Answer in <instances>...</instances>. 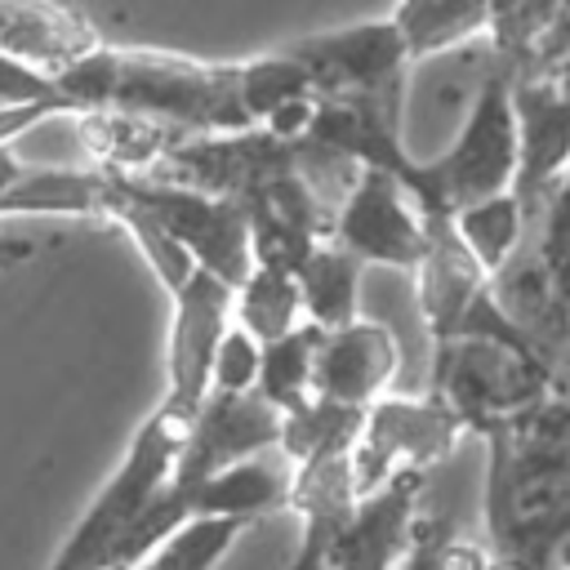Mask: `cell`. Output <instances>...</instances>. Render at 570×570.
Returning a JSON list of instances; mask_svg holds the SVG:
<instances>
[{
    "mask_svg": "<svg viewBox=\"0 0 570 570\" xmlns=\"http://www.w3.org/2000/svg\"><path fill=\"white\" fill-rule=\"evenodd\" d=\"M481 441L490 570H570V387Z\"/></svg>",
    "mask_w": 570,
    "mask_h": 570,
    "instance_id": "1",
    "label": "cell"
},
{
    "mask_svg": "<svg viewBox=\"0 0 570 570\" xmlns=\"http://www.w3.org/2000/svg\"><path fill=\"white\" fill-rule=\"evenodd\" d=\"M53 85L76 116L125 111L183 138L254 129L240 107V62H205L169 49H120L102 40L89 58L53 76Z\"/></svg>",
    "mask_w": 570,
    "mask_h": 570,
    "instance_id": "2",
    "label": "cell"
},
{
    "mask_svg": "<svg viewBox=\"0 0 570 570\" xmlns=\"http://www.w3.org/2000/svg\"><path fill=\"white\" fill-rule=\"evenodd\" d=\"M191 419L196 414H183V410L160 401L134 428L116 472L89 499V508L80 512V521L62 539L58 557L49 561V570H116V557H120L125 539L138 530L147 508L165 494V485H169V476L178 468L183 441L191 432Z\"/></svg>",
    "mask_w": 570,
    "mask_h": 570,
    "instance_id": "3",
    "label": "cell"
},
{
    "mask_svg": "<svg viewBox=\"0 0 570 570\" xmlns=\"http://www.w3.org/2000/svg\"><path fill=\"white\" fill-rule=\"evenodd\" d=\"M521 174V129L512 107V76L494 62L468 107V120L450 138V147L423 160V209L459 214L476 200L517 191Z\"/></svg>",
    "mask_w": 570,
    "mask_h": 570,
    "instance_id": "4",
    "label": "cell"
},
{
    "mask_svg": "<svg viewBox=\"0 0 570 570\" xmlns=\"http://www.w3.org/2000/svg\"><path fill=\"white\" fill-rule=\"evenodd\" d=\"M423 218H428V254L414 267V303H419L423 330L432 334V347L485 338V343H503V347L539 356L534 343L508 321L494 294V281L472 258V249L459 240L454 218L441 209H423Z\"/></svg>",
    "mask_w": 570,
    "mask_h": 570,
    "instance_id": "5",
    "label": "cell"
},
{
    "mask_svg": "<svg viewBox=\"0 0 570 570\" xmlns=\"http://www.w3.org/2000/svg\"><path fill=\"white\" fill-rule=\"evenodd\" d=\"M557 387H566V383L548 361L517 352V347H503V343L463 338V343L436 347L428 392L436 401H445V410L468 432L481 436L485 428L525 414L530 405H539Z\"/></svg>",
    "mask_w": 570,
    "mask_h": 570,
    "instance_id": "6",
    "label": "cell"
},
{
    "mask_svg": "<svg viewBox=\"0 0 570 570\" xmlns=\"http://www.w3.org/2000/svg\"><path fill=\"white\" fill-rule=\"evenodd\" d=\"M463 436H468V428L432 392H423V396L387 392L383 401H374L365 410L361 436L352 445L356 499L374 494L379 485H387L396 476H428V468L445 463Z\"/></svg>",
    "mask_w": 570,
    "mask_h": 570,
    "instance_id": "7",
    "label": "cell"
},
{
    "mask_svg": "<svg viewBox=\"0 0 570 570\" xmlns=\"http://www.w3.org/2000/svg\"><path fill=\"white\" fill-rule=\"evenodd\" d=\"M129 200H138L187 254L200 272L227 281L232 289L254 272L249 214L236 200L169 183V178H120Z\"/></svg>",
    "mask_w": 570,
    "mask_h": 570,
    "instance_id": "8",
    "label": "cell"
},
{
    "mask_svg": "<svg viewBox=\"0 0 570 570\" xmlns=\"http://www.w3.org/2000/svg\"><path fill=\"white\" fill-rule=\"evenodd\" d=\"M316 80L321 98H405L410 58L392 18H370L285 45Z\"/></svg>",
    "mask_w": 570,
    "mask_h": 570,
    "instance_id": "9",
    "label": "cell"
},
{
    "mask_svg": "<svg viewBox=\"0 0 570 570\" xmlns=\"http://www.w3.org/2000/svg\"><path fill=\"white\" fill-rule=\"evenodd\" d=\"M330 240L343 245L356 263H379L414 276V267L428 254V218L405 183L365 169L334 209Z\"/></svg>",
    "mask_w": 570,
    "mask_h": 570,
    "instance_id": "10",
    "label": "cell"
},
{
    "mask_svg": "<svg viewBox=\"0 0 570 570\" xmlns=\"http://www.w3.org/2000/svg\"><path fill=\"white\" fill-rule=\"evenodd\" d=\"M236 289L196 267V276L169 298V343H165V405L196 414L209 396L214 352L232 325Z\"/></svg>",
    "mask_w": 570,
    "mask_h": 570,
    "instance_id": "11",
    "label": "cell"
},
{
    "mask_svg": "<svg viewBox=\"0 0 570 570\" xmlns=\"http://www.w3.org/2000/svg\"><path fill=\"white\" fill-rule=\"evenodd\" d=\"M401 370V338L379 321H352L343 330H330L316 352V396L370 410L387 396V383Z\"/></svg>",
    "mask_w": 570,
    "mask_h": 570,
    "instance_id": "12",
    "label": "cell"
},
{
    "mask_svg": "<svg viewBox=\"0 0 570 570\" xmlns=\"http://www.w3.org/2000/svg\"><path fill=\"white\" fill-rule=\"evenodd\" d=\"M423 476H396L365 494L330 557V570H401L423 517Z\"/></svg>",
    "mask_w": 570,
    "mask_h": 570,
    "instance_id": "13",
    "label": "cell"
},
{
    "mask_svg": "<svg viewBox=\"0 0 570 570\" xmlns=\"http://www.w3.org/2000/svg\"><path fill=\"white\" fill-rule=\"evenodd\" d=\"M356 503L361 499L352 485V454L294 468L289 512L298 517V548L285 570H330V557H334Z\"/></svg>",
    "mask_w": 570,
    "mask_h": 570,
    "instance_id": "14",
    "label": "cell"
},
{
    "mask_svg": "<svg viewBox=\"0 0 570 570\" xmlns=\"http://www.w3.org/2000/svg\"><path fill=\"white\" fill-rule=\"evenodd\" d=\"M102 45L94 22L67 4H0V53L40 71L62 76Z\"/></svg>",
    "mask_w": 570,
    "mask_h": 570,
    "instance_id": "15",
    "label": "cell"
},
{
    "mask_svg": "<svg viewBox=\"0 0 570 570\" xmlns=\"http://www.w3.org/2000/svg\"><path fill=\"white\" fill-rule=\"evenodd\" d=\"M289 494H294V468L281 450H272V454L232 463L218 476H209L205 485H196L183 499V521L187 517H232V521L254 525L258 517L289 508Z\"/></svg>",
    "mask_w": 570,
    "mask_h": 570,
    "instance_id": "16",
    "label": "cell"
},
{
    "mask_svg": "<svg viewBox=\"0 0 570 570\" xmlns=\"http://www.w3.org/2000/svg\"><path fill=\"white\" fill-rule=\"evenodd\" d=\"M76 138L89 151V169L107 174V178H151L165 156L183 142V134L142 120V116H125V111H85L76 116Z\"/></svg>",
    "mask_w": 570,
    "mask_h": 570,
    "instance_id": "17",
    "label": "cell"
},
{
    "mask_svg": "<svg viewBox=\"0 0 570 570\" xmlns=\"http://www.w3.org/2000/svg\"><path fill=\"white\" fill-rule=\"evenodd\" d=\"M392 27L405 45V58L410 67L423 62V58H436V53H450L468 40H490V18H494V4H472V0H410V4H396L392 13Z\"/></svg>",
    "mask_w": 570,
    "mask_h": 570,
    "instance_id": "18",
    "label": "cell"
},
{
    "mask_svg": "<svg viewBox=\"0 0 570 570\" xmlns=\"http://www.w3.org/2000/svg\"><path fill=\"white\" fill-rule=\"evenodd\" d=\"M361 272H365V263H356L334 240H325L321 249H312L307 263L294 272L298 294H303L307 325H316V330L330 334V330H343V325L361 321L356 316V307H361Z\"/></svg>",
    "mask_w": 570,
    "mask_h": 570,
    "instance_id": "19",
    "label": "cell"
},
{
    "mask_svg": "<svg viewBox=\"0 0 570 570\" xmlns=\"http://www.w3.org/2000/svg\"><path fill=\"white\" fill-rule=\"evenodd\" d=\"M450 218H454L459 240L472 249V258L485 267L490 281H499L512 267V258L525 249V236H530V209L517 191L476 200V205H468Z\"/></svg>",
    "mask_w": 570,
    "mask_h": 570,
    "instance_id": "20",
    "label": "cell"
},
{
    "mask_svg": "<svg viewBox=\"0 0 570 570\" xmlns=\"http://www.w3.org/2000/svg\"><path fill=\"white\" fill-rule=\"evenodd\" d=\"M361 423H365V410H347V405L312 396L303 410L285 414L281 454L289 459V468H307L321 459H347L361 436Z\"/></svg>",
    "mask_w": 570,
    "mask_h": 570,
    "instance_id": "21",
    "label": "cell"
},
{
    "mask_svg": "<svg viewBox=\"0 0 570 570\" xmlns=\"http://www.w3.org/2000/svg\"><path fill=\"white\" fill-rule=\"evenodd\" d=\"M232 321L245 325L258 343H276L285 334H294L298 325H307L303 316V294L294 272L281 267H254L232 298Z\"/></svg>",
    "mask_w": 570,
    "mask_h": 570,
    "instance_id": "22",
    "label": "cell"
},
{
    "mask_svg": "<svg viewBox=\"0 0 570 570\" xmlns=\"http://www.w3.org/2000/svg\"><path fill=\"white\" fill-rule=\"evenodd\" d=\"M316 80L312 71L289 53V49H272L258 58H240V107L249 116V125H267L272 116H281L285 107L298 102H316Z\"/></svg>",
    "mask_w": 570,
    "mask_h": 570,
    "instance_id": "23",
    "label": "cell"
},
{
    "mask_svg": "<svg viewBox=\"0 0 570 570\" xmlns=\"http://www.w3.org/2000/svg\"><path fill=\"white\" fill-rule=\"evenodd\" d=\"M325 330L298 325L294 334L263 343V374H258V396L276 405L281 414L303 410L316 396V352H321Z\"/></svg>",
    "mask_w": 570,
    "mask_h": 570,
    "instance_id": "24",
    "label": "cell"
},
{
    "mask_svg": "<svg viewBox=\"0 0 570 570\" xmlns=\"http://www.w3.org/2000/svg\"><path fill=\"white\" fill-rule=\"evenodd\" d=\"M107 218L111 223H120L125 232H129V240L138 245V254H142V263L151 267V276L160 281V289L174 298L191 276H196V263H191V254L138 205V200H129V191H125V183L120 178H111V205H107Z\"/></svg>",
    "mask_w": 570,
    "mask_h": 570,
    "instance_id": "25",
    "label": "cell"
},
{
    "mask_svg": "<svg viewBox=\"0 0 570 570\" xmlns=\"http://www.w3.org/2000/svg\"><path fill=\"white\" fill-rule=\"evenodd\" d=\"M245 530L249 521H232V517H187L174 534H165L147 552L138 570H218Z\"/></svg>",
    "mask_w": 570,
    "mask_h": 570,
    "instance_id": "26",
    "label": "cell"
},
{
    "mask_svg": "<svg viewBox=\"0 0 570 570\" xmlns=\"http://www.w3.org/2000/svg\"><path fill=\"white\" fill-rule=\"evenodd\" d=\"M401 570H490V557L463 543L445 517H419Z\"/></svg>",
    "mask_w": 570,
    "mask_h": 570,
    "instance_id": "27",
    "label": "cell"
},
{
    "mask_svg": "<svg viewBox=\"0 0 570 570\" xmlns=\"http://www.w3.org/2000/svg\"><path fill=\"white\" fill-rule=\"evenodd\" d=\"M258 374H263V343L245 330V325H227L218 352H214V370H209V392L223 396H240V392H258Z\"/></svg>",
    "mask_w": 570,
    "mask_h": 570,
    "instance_id": "28",
    "label": "cell"
},
{
    "mask_svg": "<svg viewBox=\"0 0 570 570\" xmlns=\"http://www.w3.org/2000/svg\"><path fill=\"white\" fill-rule=\"evenodd\" d=\"M49 116H62L58 107H0V151L18 138V134H27L31 125H40V120H49Z\"/></svg>",
    "mask_w": 570,
    "mask_h": 570,
    "instance_id": "29",
    "label": "cell"
}]
</instances>
